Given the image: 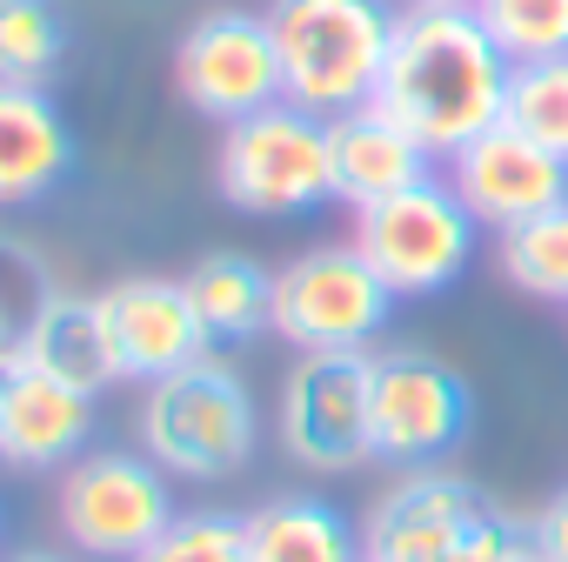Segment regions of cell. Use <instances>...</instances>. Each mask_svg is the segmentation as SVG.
<instances>
[{"label": "cell", "instance_id": "4316f807", "mask_svg": "<svg viewBox=\"0 0 568 562\" xmlns=\"http://www.w3.org/2000/svg\"><path fill=\"white\" fill-rule=\"evenodd\" d=\"M8 562H74V555H61V549H21V555H8Z\"/></svg>", "mask_w": 568, "mask_h": 562}, {"label": "cell", "instance_id": "f546056e", "mask_svg": "<svg viewBox=\"0 0 568 562\" xmlns=\"http://www.w3.org/2000/svg\"><path fill=\"white\" fill-rule=\"evenodd\" d=\"M0 529H8V515H0Z\"/></svg>", "mask_w": 568, "mask_h": 562}, {"label": "cell", "instance_id": "e0dca14e", "mask_svg": "<svg viewBox=\"0 0 568 562\" xmlns=\"http://www.w3.org/2000/svg\"><path fill=\"white\" fill-rule=\"evenodd\" d=\"M21 362H34L41 375L81 389V395H101L114 389V349H108V315H101V295H74V289H48L21 329Z\"/></svg>", "mask_w": 568, "mask_h": 562}, {"label": "cell", "instance_id": "f1b7e54d", "mask_svg": "<svg viewBox=\"0 0 568 562\" xmlns=\"http://www.w3.org/2000/svg\"><path fill=\"white\" fill-rule=\"evenodd\" d=\"M408 8H475V0H408Z\"/></svg>", "mask_w": 568, "mask_h": 562}, {"label": "cell", "instance_id": "52a82bcc", "mask_svg": "<svg viewBox=\"0 0 568 562\" xmlns=\"http://www.w3.org/2000/svg\"><path fill=\"white\" fill-rule=\"evenodd\" d=\"M348 241L368 254V268L388 281L395 302H428L442 289L468 274L475 261V241H481V221L462 208V194L448 188V174H428L375 208L355 214Z\"/></svg>", "mask_w": 568, "mask_h": 562}, {"label": "cell", "instance_id": "2e32d148", "mask_svg": "<svg viewBox=\"0 0 568 562\" xmlns=\"http://www.w3.org/2000/svg\"><path fill=\"white\" fill-rule=\"evenodd\" d=\"M328 168H335V201H342L348 214H362V208H375V201H388V194L428 181V174H435V154H428L402 121H388V114L368 101V108L328 121Z\"/></svg>", "mask_w": 568, "mask_h": 562}, {"label": "cell", "instance_id": "83f0119b", "mask_svg": "<svg viewBox=\"0 0 568 562\" xmlns=\"http://www.w3.org/2000/svg\"><path fill=\"white\" fill-rule=\"evenodd\" d=\"M515 562H555V555H548V549H541V542H535V535H528V549H521V555H515Z\"/></svg>", "mask_w": 568, "mask_h": 562}, {"label": "cell", "instance_id": "5bb4252c", "mask_svg": "<svg viewBox=\"0 0 568 562\" xmlns=\"http://www.w3.org/2000/svg\"><path fill=\"white\" fill-rule=\"evenodd\" d=\"M94 442V395L41 375L34 362H0V462L28 475H61Z\"/></svg>", "mask_w": 568, "mask_h": 562}, {"label": "cell", "instance_id": "ac0fdd59", "mask_svg": "<svg viewBox=\"0 0 568 562\" xmlns=\"http://www.w3.org/2000/svg\"><path fill=\"white\" fill-rule=\"evenodd\" d=\"M181 289H187V302H194L214 349H241V342L274 329V268H261L241 248H207L181 274Z\"/></svg>", "mask_w": 568, "mask_h": 562}, {"label": "cell", "instance_id": "d6986e66", "mask_svg": "<svg viewBox=\"0 0 568 562\" xmlns=\"http://www.w3.org/2000/svg\"><path fill=\"white\" fill-rule=\"evenodd\" d=\"M241 522H247V562H368L362 529L328 495H267Z\"/></svg>", "mask_w": 568, "mask_h": 562}, {"label": "cell", "instance_id": "ba28073f", "mask_svg": "<svg viewBox=\"0 0 568 562\" xmlns=\"http://www.w3.org/2000/svg\"><path fill=\"white\" fill-rule=\"evenodd\" d=\"M475 429V389L455 362L428 349H375L368 355V442L395 475L442 469Z\"/></svg>", "mask_w": 568, "mask_h": 562}, {"label": "cell", "instance_id": "cb8c5ba5", "mask_svg": "<svg viewBox=\"0 0 568 562\" xmlns=\"http://www.w3.org/2000/svg\"><path fill=\"white\" fill-rule=\"evenodd\" d=\"M134 562H247V522L234 509H181Z\"/></svg>", "mask_w": 568, "mask_h": 562}, {"label": "cell", "instance_id": "ffe728a7", "mask_svg": "<svg viewBox=\"0 0 568 562\" xmlns=\"http://www.w3.org/2000/svg\"><path fill=\"white\" fill-rule=\"evenodd\" d=\"M495 268L528 302H561L568 309V201L501 228L495 234Z\"/></svg>", "mask_w": 568, "mask_h": 562}, {"label": "cell", "instance_id": "7a4b0ae2", "mask_svg": "<svg viewBox=\"0 0 568 562\" xmlns=\"http://www.w3.org/2000/svg\"><path fill=\"white\" fill-rule=\"evenodd\" d=\"M267 28L281 54V101H295L322 121L375 101L395 48L388 0H274Z\"/></svg>", "mask_w": 568, "mask_h": 562}, {"label": "cell", "instance_id": "3957f363", "mask_svg": "<svg viewBox=\"0 0 568 562\" xmlns=\"http://www.w3.org/2000/svg\"><path fill=\"white\" fill-rule=\"evenodd\" d=\"M134 442L174 482H234L254 462V442H261L254 389L241 382L234 362L201 355V362H187V369L141 389Z\"/></svg>", "mask_w": 568, "mask_h": 562}, {"label": "cell", "instance_id": "44dd1931", "mask_svg": "<svg viewBox=\"0 0 568 562\" xmlns=\"http://www.w3.org/2000/svg\"><path fill=\"white\" fill-rule=\"evenodd\" d=\"M68 14L61 0H0V81L48 88L68 61Z\"/></svg>", "mask_w": 568, "mask_h": 562}, {"label": "cell", "instance_id": "4fadbf2b", "mask_svg": "<svg viewBox=\"0 0 568 562\" xmlns=\"http://www.w3.org/2000/svg\"><path fill=\"white\" fill-rule=\"evenodd\" d=\"M101 315H108V349H114V375L121 382H161L201 355H214L194 302L174 274H128L114 289H101Z\"/></svg>", "mask_w": 568, "mask_h": 562}, {"label": "cell", "instance_id": "484cf974", "mask_svg": "<svg viewBox=\"0 0 568 562\" xmlns=\"http://www.w3.org/2000/svg\"><path fill=\"white\" fill-rule=\"evenodd\" d=\"M528 535H535V542H541V549H548L555 562H568V489L541 502V515L528 522Z\"/></svg>", "mask_w": 568, "mask_h": 562}, {"label": "cell", "instance_id": "7402d4cb", "mask_svg": "<svg viewBox=\"0 0 568 562\" xmlns=\"http://www.w3.org/2000/svg\"><path fill=\"white\" fill-rule=\"evenodd\" d=\"M475 21L508 54V68L568 54V0H475Z\"/></svg>", "mask_w": 568, "mask_h": 562}, {"label": "cell", "instance_id": "8fae6325", "mask_svg": "<svg viewBox=\"0 0 568 562\" xmlns=\"http://www.w3.org/2000/svg\"><path fill=\"white\" fill-rule=\"evenodd\" d=\"M174 88L194 114H207L221 128L274 108L281 101V54H274L267 14H254V8L201 14L174 48Z\"/></svg>", "mask_w": 568, "mask_h": 562}, {"label": "cell", "instance_id": "6da1fadb", "mask_svg": "<svg viewBox=\"0 0 568 562\" xmlns=\"http://www.w3.org/2000/svg\"><path fill=\"white\" fill-rule=\"evenodd\" d=\"M508 74V54L488 41L475 8H402L375 108L402 121L435 161H448L501 121Z\"/></svg>", "mask_w": 568, "mask_h": 562}, {"label": "cell", "instance_id": "277c9868", "mask_svg": "<svg viewBox=\"0 0 568 562\" xmlns=\"http://www.w3.org/2000/svg\"><path fill=\"white\" fill-rule=\"evenodd\" d=\"M521 549L528 522H515L481 482L455 469L395 475L362 522L368 562H515Z\"/></svg>", "mask_w": 568, "mask_h": 562}, {"label": "cell", "instance_id": "9c48e42d", "mask_svg": "<svg viewBox=\"0 0 568 562\" xmlns=\"http://www.w3.org/2000/svg\"><path fill=\"white\" fill-rule=\"evenodd\" d=\"M54 515L81 555L134 562L181 509H174V475L148 449H88L61 469Z\"/></svg>", "mask_w": 568, "mask_h": 562}, {"label": "cell", "instance_id": "9a60e30c", "mask_svg": "<svg viewBox=\"0 0 568 562\" xmlns=\"http://www.w3.org/2000/svg\"><path fill=\"white\" fill-rule=\"evenodd\" d=\"M81 168V141L48 88L0 81V208H34Z\"/></svg>", "mask_w": 568, "mask_h": 562}, {"label": "cell", "instance_id": "7c38bea8", "mask_svg": "<svg viewBox=\"0 0 568 562\" xmlns=\"http://www.w3.org/2000/svg\"><path fill=\"white\" fill-rule=\"evenodd\" d=\"M448 188L462 194V208L488 234H501V228H515V221L568 201V154L528 141L508 121H495L488 134H475L468 148L448 154Z\"/></svg>", "mask_w": 568, "mask_h": 562}, {"label": "cell", "instance_id": "d4e9b609", "mask_svg": "<svg viewBox=\"0 0 568 562\" xmlns=\"http://www.w3.org/2000/svg\"><path fill=\"white\" fill-rule=\"evenodd\" d=\"M48 289H54V281H48L41 254L28 241H14V234H0V362H14L21 329H28V315H34V302Z\"/></svg>", "mask_w": 568, "mask_h": 562}, {"label": "cell", "instance_id": "30bf717a", "mask_svg": "<svg viewBox=\"0 0 568 562\" xmlns=\"http://www.w3.org/2000/svg\"><path fill=\"white\" fill-rule=\"evenodd\" d=\"M368 355H295L274 402V442L302 475H355L362 462H375Z\"/></svg>", "mask_w": 568, "mask_h": 562}, {"label": "cell", "instance_id": "603a6c76", "mask_svg": "<svg viewBox=\"0 0 568 562\" xmlns=\"http://www.w3.org/2000/svg\"><path fill=\"white\" fill-rule=\"evenodd\" d=\"M508 128H521L528 141L568 154V54L555 61H521L508 74V108H501Z\"/></svg>", "mask_w": 568, "mask_h": 562}, {"label": "cell", "instance_id": "5b68a950", "mask_svg": "<svg viewBox=\"0 0 568 562\" xmlns=\"http://www.w3.org/2000/svg\"><path fill=\"white\" fill-rule=\"evenodd\" d=\"M214 188L234 214L254 221H295L335 201V168H328V121L274 101L234 128H221L214 154Z\"/></svg>", "mask_w": 568, "mask_h": 562}, {"label": "cell", "instance_id": "8992f818", "mask_svg": "<svg viewBox=\"0 0 568 562\" xmlns=\"http://www.w3.org/2000/svg\"><path fill=\"white\" fill-rule=\"evenodd\" d=\"M395 295L368 268L355 241L302 248L274 268V329L295 355H368L375 335H388Z\"/></svg>", "mask_w": 568, "mask_h": 562}]
</instances>
